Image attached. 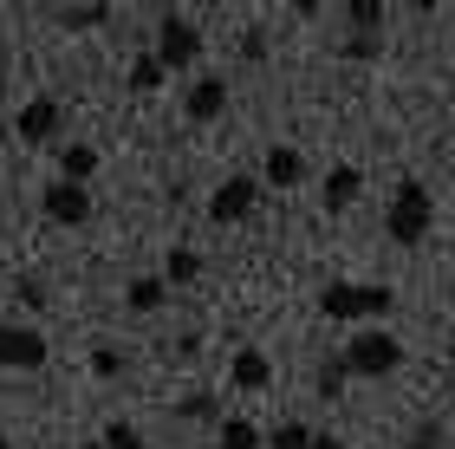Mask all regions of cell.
Listing matches in <instances>:
<instances>
[{
    "instance_id": "obj_24",
    "label": "cell",
    "mask_w": 455,
    "mask_h": 449,
    "mask_svg": "<svg viewBox=\"0 0 455 449\" xmlns=\"http://www.w3.org/2000/svg\"><path fill=\"white\" fill-rule=\"evenodd\" d=\"M59 20H66V27H92V20H105V0H92V7H66Z\"/></svg>"
},
{
    "instance_id": "obj_30",
    "label": "cell",
    "mask_w": 455,
    "mask_h": 449,
    "mask_svg": "<svg viewBox=\"0 0 455 449\" xmlns=\"http://www.w3.org/2000/svg\"><path fill=\"white\" fill-rule=\"evenodd\" d=\"M0 111H7V72H0Z\"/></svg>"
},
{
    "instance_id": "obj_18",
    "label": "cell",
    "mask_w": 455,
    "mask_h": 449,
    "mask_svg": "<svg viewBox=\"0 0 455 449\" xmlns=\"http://www.w3.org/2000/svg\"><path fill=\"white\" fill-rule=\"evenodd\" d=\"M215 449H260V430L247 417H221V437H215Z\"/></svg>"
},
{
    "instance_id": "obj_13",
    "label": "cell",
    "mask_w": 455,
    "mask_h": 449,
    "mask_svg": "<svg viewBox=\"0 0 455 449\" xmlns=\"http://www.w3.org/2000/svg\"><path fill=\"white\" fill-rule=\"evenodd\" d=\"M163 300H170V280H156V274H137L131 287H124V306H131V313H163Z\"/></svg>"
},
{
    "instance_id": "obj_9",
    "label": "cell",
    "mask_w": 455,
    "mask_h": 449,
    "mask_svg": "<svg viewBox=\"0 0 455 449\" xmlns=\"http://www.w3.org/2000/svg\"><path fill=\"white\" fill-rule=\"evenodd\" d=\"M182 111H189V124H215V117L228 111V78H196L189 85V98H182Z\"/></svg>"
},
{
    "instance_id": "obj_11",
    "label": "cell",
    "mask_w": 455,
    "mask_h": 449,
    "mask_svg": "<svg viewBox=\"0 0 455 449\" xmlns=\"http://www.w3.org/2000/svg\"><path fill=\"white\" fill-rule=\"evenodd\" d=\"M260 182H267V189H293V182H306V156L293 144H274L267 163H260Z\"/></svg>"
},
{
    "instance_id": "obj_31",
    "label": "cell",
    "mask_w": 455,
    "mask_h": 449,
    "mask_svg": "<svg viewBox=\"0 0 455 449\" xmlns=\"http://www.w3.org/2000/svg\"><path fill=\"white\" fill-rule=\"evenodd\" d=\"M417 7H423V13H436V0H417Z\"/></svg>"
},
{
    "instance_id": "obj_4",
    "label": "cell",
    "mask_w": 455,
    "mask_h": 449,
    "mask_svg": "<svg viewBox=\"0 0 455 449\" xmlns=\"http://www.w3.org/2000/svg\"><path fill=\"white\" fill-rule=\"evenodd\" d=\"M52 358V345L39 325H20V319H0V372H39Z\"/></svg>"
},
{
    "instance_id": "obj_8",
    "label": "cell",
    "mask_w": 455,
    "mask_h": 449,
    "mask_svg": "<svg viewBox=\"0 0 455 449\" xmlns=\"http://www.w3.org/2000/svg\"><path fill=\"white\" fill-rule=\"evenodd\" d=\"M59 131H66V105H59V98H27L20 117H13V137H20V144H52Z\"/></svg>"
},
{
    "instance_id": "obj_28",
    "label": "cell",
    "mask_w": 455,
    "mask_h": 449,
    "mask_svg": "<svg viewBox=\"0 0 455 449\" xmlns=\"http://www.w3.org/2000/svg\"><path fill=\"white\" fill-rule=\"evenodd\" d=\"M293 13H299V20H313V13H325V0H293Z\"/></svg>"
},
{
    "instance_id": "obj_26",
    "label": "cell",
    "mask_w": 455,
    "mask_h": 449,
    "mask_svg": "<svg viewBox=\"0 0 455 449\" xmlns=\"http://www.w3.org/2000/svg\"><path fill=\"white\" fill-rule=\"evenodd\" d=\"M182 417H196V423H209V417H215V397H182Z\"/></svg>"
},
{
    "instance_id": "obj_25",
    "label": "cell",
    "mask_w": 455,
    "mask_h": 449,
    "mask_svg": "<svg viewBox=\"0 0 455 449\" xmlns=\"http://www.w3.org/2000/svg\"><path fill=\"white\" fill-rule=\"evenodd\" d=\"M410 449H443V423H417V430H410Z\"/></svg>"
},
{
    "instance_id": "obj_32",
    "label": "cell",
    "mask_w": 455,
    "mask_h": 449,
    "mask_svg": "<svg viewBox=\"0 0 455 449\" xmlns=\"http://www.w3.org/2000/svg\"><path fill=\"white\" fill-rule=\"evenodd\" d=\"M0 449H13V437H7V430H0Z\"/></svg>"
},
{
    "instance_id": "obj_23",
    "label": "cell",
    "mask_w": 455,
    "mask_h": 449,
    "mask_svg": "<svg viewBox=\"0 0 455 449\" xmlns=\"http://www.w3.org/2000/svg\"><path fill=\"white\" fill-rule=\"evenodd\" d=\"M92 372H98V378H124V352H117V345H98V352H92Z\"/></svg>"
},
{
    "instance_id": "obj_5",
    "label": "cell",
    "mask_w": 455,
    "mask_h": 449,
    "mask_svg": "<svg viewBox=\"0 0 455 449\" xmlns=\"http://www.w3.org/2000/svg\"><path fill=\"white\" fill-rule=\"evenodd\" d=\"M39 215L59 221V229H85V221H92V189L72 182V176H59V182L39 189Z\"/></svg>"
},
{
    "instance_id": "obj_16",
    "label": "cell",
    "mask_w": 455,
    "mask_h": 449,
    "mask_svg": "<svg viewBox=\"0 0 455 449\" xmlns=\"http://www.w3.org/2000/svg\"><path fill=\"white\" fill-rule=\"evenodd\" d=\"M384 0H345V20H351V33H384Z\"/></svg>"
},
{
    "instance_id": "obj_22",
    "label": "cell",
    "mask_w": 455,
    "mask_h": 449,
    "mask_svg": "<svg viewBox=\"0 0 455 449\" xmlns=\"http://www.w3.org/2000/svg\"><path fill=\"white\" fill-rule=\"evenodd\" d=\"M98 443H105V449H150V443L131 430V423H105V437H98Z\"/></svg>"
},
{
    "instance_id": "obj_6",
    "label": "cell",
    "mask_w": 455,
    "mask_h": 449,
    "mask_svg": "<svg viewBox=\"0 0 455 449\" xmlns=\"http://www.w3.org/2000/svg\"><path fill=\"white\" fill-rule=\"evenodd\" d=\"M170 72H189L196 59H202V33L189 27V20H176V13H163L156 20V46H150Z\"/></svg>"
},
{
    "instance_id": "obj_1",
    "label": "cell",
    "mask_w": 455,
    "mask_h": 449,
    "mask_svg": "<svg viewBox=\"0 0 455 449\" xmlns=\"http://www.w3.org/2000/svg\"><path fill=\"white\" fill-rule=\"evenodd\" d=\"M429 229H436V196H429L417 176H403L397 196H390V209H384V235L397 241V248H417V241H429Z\"/></svg>"
},
{
    "instance_id": "obj_20",
    "label": "cell",
    "mask_w": 455,
    "mask_h": 449,
    "mask_svg": "<svg viewBox=\"0 0 455 449\" xmlns=\"http://www.w3.org/2000/svg\"><path fill=\"white\" fill-rule=\"evenodd\" d=\"M306 443H313V430H306V423H299V417H286V423H280V430H274V437H267V449H306Z\"/></svg>"
},
{
    "instance_id": "obj_29",
    "label": "cell",
    "mask_w": 455,
    "mask_h": 449,
    "mask_svg": "<svg viewBox=\"0 0 455 449\" xmlns=\"http://www.w3.org/2000/svg\"><path fill=\"white\" fill-rule=\"evenodd\" d=\"M306 449H345V443H339V437H319V430H313V443H306Z\"/></svg>"
},
{
    "instance_id": "obj_15",
    "label": "cell",
    "mask_w": 455,
    "mask_h": 449,
    "mask_svg": "<svg viewBox=\"0 0 455 449\" xmlns=\"http://www.w3.org/2000/svg\"><path fill=\"white\" fill-rule=\"evenodd\" d=\"M59 176L92 182V176H98V150H92V144H66V150H59Z\"/></svg>"
},
{
    "instance_id": "obj_10",
    "label": "cell",
    "mask_w": 455,
    "mask_h": 449,
    "mask_svg": "<svg viewBox=\"0 0 455 449\" xmlns=\"http://www.w3.org/2000/svg\"><path fill=\"white\" fill-rule=\"evenodd\" d=\"M364 196V170H358V163H339V170H325V189H319V202H325V209H351V202H358Z\"/></svg>"
},
{
    "instance_id": "obj_27",
    "label": "cell",
    "mask_w": 455,
    "mask_h": 449,
    "mask_svg": "<svg viewBox=\"0 0 455 449\" xmlns=\"http://www.w3.org/2000/svg\"><path fill=\"white\" fill-rule=\"evenodd\" d=\"M241 59H254V66H260V59H267V39H260V33H247V39H241Z\"/></svg>"
},
{
    "instance_id": "obj_12",
    "label": "cell",
    "mask_w": 455,
    "mask_h": 449,
    "mask_svg": "<svg viewBox=\"0 0 455 449\" xmlns=\"http://www.w3.org/2000/svg\"><path fill=\"white\" fill-rule=\"evenodd\" d=\"M228 378H235V391H267V384H274V365H267V352L241 345L235 365H228Z\"/></svg>"
},
{
    "instance_id": "obj_7",
    "label": "cell",
    "mask_w": 455,
    "mask_h": 449,
    "mask_svg": "<svg viewBox=\"0 0 455 449\" xmlns=\"http://www.w3.org/2000/svg\"><path fill=\"white\" fill-rule=\"evenodd\" d=\"M254 202H260V182L254 176H228L221 189L209 196V221H215V229H235V221L254 215Z\"/></svg>"
},
{
    "instance_id": "obj_21",
    "label": "cell",
    "mask_w": 455,
    "mask_h": 449,
    "mask_svg": "<svg viewBox=\"0 0 455 449\" xmlns=\"http://www.w3.org/2000/svg\"><path fill=\"white\" fill-rule=\"evenodd\" d=\"M345 378H351V372H345V358H325V365H319V397H339V391H345Z\"/></svg>"
},
{
    "instance_id": "obj_3",
    "label": "cell",
    "mask_w": 455,
    "mask_h": 449,
    "mask_svg": "<svg viewBox=\"0 0 455 449\" xmlns=\"http://www.w3.org/2000/svg\"><path fill=\"white\" fill-rule=\"evenodd\" d=\"M397 365H403V339L384 333V325H371V333H358L345 345V372L351 378H390Z\"/></svg>"
},
{
    "instance_id": "obj_2",
    "label": "cell",
    "mask_w": 455,
    "mask_h": 449,
    "mask_svg": "<svg viewBox=\"0 0 455 449\" xmlns=\"http://www.w3.org/2000/svg\"><path fill=\"white\" fill-rule=\"evenodd\" d=\"M390 306H397V293L371 287V280H332V287L319 293L325 319H390Z\"/></svg>"
},
{
    "instance_id": "obj_19",
    "label": "cell",
    "mask_w": 455,
    "mask_h": 449,
    "mask_svg": "<svg viewBox=\"0 0 455 449\" xmlns=\"http://www.w3.org/2000/svg\"><path fill=\"white\" fill-rule=\"evenodd\" d=\"M339 59H351V66H364V59H384V33H351L345 46H339Z\"/></svg>"
},
{
    "instance_id": "obj_17",
    "label": "cell",
    "mask_w": 455,
    "mask_h": 449,
    "mask_svg": "<svg viewBox=\"0 0 455 449\" xmlns=\"http://www.w3.org/2000/svg\"><path fill=\"white\" fill-rule=\"evenodd\" d=\"M196 274H202V254H196V248H170V261H163V280H170V287H189Z\"/></svg>"
},
{
    "instance_id": "obj_14",
    "label": "cell",
    "mask_w": 455,
    "mask_h": 449,
    "mask_svg": "<svg viewBox=\"0 0 455 449\" xmlns=\"http://www.w3.org/2000/svg\"><path fill=\"white\" fill-rule=\"evenodd\" d=\"M163 78H170V66H163L156 52H137V59H131V78H124V85H131L137 98H150V92H163Z\"/></svg>"
}]
</instances>
